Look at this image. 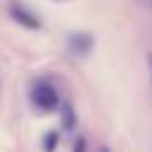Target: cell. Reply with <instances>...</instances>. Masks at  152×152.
I'll return each mask as SVG.
<instances>
[{
	"mask_svg": "<svg viewBox=\"0 0 152 152\" xmlns=\"http://www.w3.org/2000/svg\"><path fill=\"white\" fill-rule=\"evenodd\" d=\"M31 102L38 112H55L59 107V93L55 90L52 83L48 81H38L31 88Z\"/></svg>",
	"mask_w": 152,
	"mask_h": 152,
	"instance_id": "6da1fadb",
	"label": "cell"
},
{
	"mask_svg": "<svg viewBox=\"0 0 152 152\" xmlns=\"http://www.w3.org/2000/svg\"><path fill=\"white\" fill-rule=\"evenodd\" d=\"M95 48V36L88 31H74L66 36V50L76 57H88Z\"/></svg>",
	"mask_w": 152,
	"mask_h": 152,
	"instance_id": "7a4b0ae2",
	"label": "cell"
},
{
	"mask_svg": "<svg viewBox=\"0 0 152 152\" xmlns=\"http://www.w3.org/2000/svg\"><path fill=\"white\" fill-rule=\"evenodd\" d=\"M7 12H10V17H12L19 26H24V28H31V31L40 28V19H38L31 10H26L24 5H19V2H10Z\"/></svg>",
	"mask_w": 152,
	"mask_h": 152,
	"instance_id": "3957f363",
	"label": "cell"
},
{
	"mask_svg": "<svg viewBox=\"0 0 152 152\" xmlns=\"http://www.w3.org/2000/svg\"><path fill=\"white\" fill-rule=\"evenodd\" d=\"M62 126H64L66 131H71V128L76 126V114H74V107H71L69 102L62 104Z\"/></svg>",
	"mask_w": 152,
	"mask_h": 152,
	"instance_id": "277c9868",
	"label": "cell"
},
{
	"mask_svg": "<svg viewBox=\"0 0 152 152\" xmlns=\"http://www.w3.org/2000/svg\"><path fill=\"white\" fill-rule=\"evenodd\" d=\"M55 147H57V133L45 135V140H43V150H45V152H52Z\"/></svg>",
	"mask_w": 152,
	"mask_h": 152,
	"instance_id": "5b68a950",
	"label": "cell"
},
{
	"mask_svg": "<svg viewBox=\"0 0 152 152\" xmlns=\"http://www.w3.org/2000/svg\"><path fill=\"white\" fill-rule=\"evenodd\" d=\"M71 152H88V142H86V138H76Z\"/></svg>",
	"mask_w": 152,
	"mask_h": 152,
	"instance_id": "8992f818",
	"label": "cell"
},
{
	"mask_svg": "<svg viewBox=\"0 0 152 152\" xmlns=\"http://www.w3.org/2000/svg\"><path fill=\"white\" fill-rule=\"evenodd\" d=\"M147 64H150V76H152V52L147 55Z\"/></svg>",
	"mask_w": 152,
	"mask_h": 152,
	"instance_id": "52a82bcc",
	"label": "cell"
},
{
	"mask_svg": "<svg viewBox=\"0 0 152 152\" xmlns=\"http://www.w3.org/2000/svg\"><path fill=\"white\" fill-rule=\"evenodd\" d=\"M57 2H62V0H57Z\"/></svg>",
	"mask_w": 152,
	"mask_h": 152,
	"instance_id": "ba28073f",
	"label": "cell"
}]
</instances>
